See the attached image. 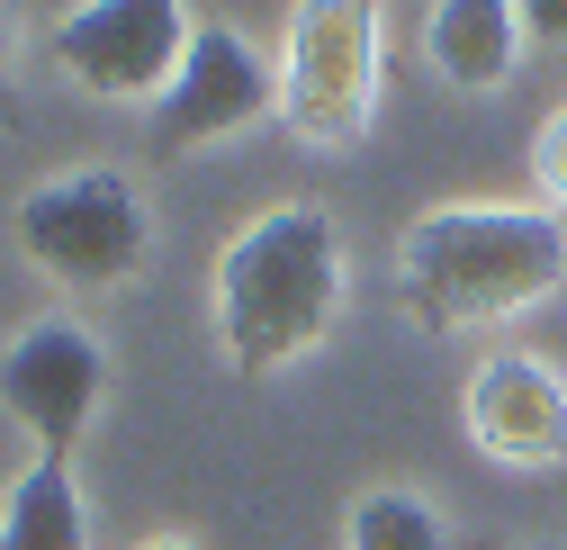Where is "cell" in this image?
<instances>
[{
    "label": "cell",
    "mask_w": 567,
    "mask_h": 550,
    "mask_svg": "<svg viewBox=\"0 0 567 550\" xmlns=\"http://www.w3.org/2000/svg\"><path fill=\"white\" fill-rule=\"evenodd\" d=\"M342 307H351V253L316 198L261 208L252 226L226 235L217 271H207V316H217V353L235 379H279L316 361Z\"/></svg>",
    "instance_id": "1"
},
{
    "label": "cell",
    "mask_w": 567,
    "mask_h": 550,
    "mask_svg": "<svg viewBox=\"0 0 567 550\" xmlns=\"http://www.w3.org/2000/svg\"><path fill=\"white\" fill-rule=\"evenodd\" d=\"M567 281V226L523 198H442L396 235V307L423 334L514 325Z\"/></svg>",
    "instance_id": "2"
},
{
    "label": "cell",
    "mask_w": 567,
    "mask_h": 550,
    "mask_svg": "<svg viewBox=\"0 0 567 550\" xmlns=\"http://www.w3.org/2000/svg\"><path fill=\"white\" fill-rule=\"evenodd\" d=\"M10 244L54 289H126V281H145V262H154V198L117 163L45 172L37 190H19Z\"/></svg>",
    "instance_id": "3"
},
{
    "label": "cell",
    "mask_w": 567,
    "mask_h": 550,
    "mask_svg": "<svg viewBox=\"0 0 567 550\" xmlns=\"http://www.w3.org/2000/svg\"><path fill=\"white\" fill-rule=\"evenodd\" d=\"M388 19L370 0H298L279 28V126L307 154H351L379 126Z\"/></svg>",
    "instance_id": "4"
},
{
    "label": "cell",
    "mask_w": 567,
    "mask_h": 550,
    "mask_svg": "<svg viewBox=\"0 0 567 550\" xmlns=\"http://www.w3.org/2000/svg\"><path fill=\"white\" fill-rule=\"evenodd\" d=\"M189 28L198 19L181 0H82V10L54 19V73L91 100L154 109L189 54Z\"/></svg>",
    "instance_id": "5"
},
{
    "label": "cell",
    "mask_w": 567,
    "mask_h": 550,
    "mask_svg": "<svg viewBox=\"0 0 567 550\" xmlns=\"http://www.w3.org/2000/svg\"><path fill=\"white\" fill-rule=\"evenodd\" d=\"M100 397H109V353L82 316L45 307L10 334V353H0V406L19 416L37 460H73L91 416H100Z\"/></svg>",
    "instance_id": "6"
},
{
    "label": "cell",
    "mask_w": 567,
    "mask_h": 550,
    "mask_svg": "<svg viewBox=\"0 0 567 550\" xmlns=\"http://www.w3.org/2000/svg\"><path fill=\"white\" fill-rule=\"evenodd\" d=\"M279 118V63H261V45L226 19H198L189 28V54L172 91L154 100V135L163 154H198V145H226V135Z\"/></svg>",
    "instance_id": "7"
},
{
    "label": "cell",
    "mask_w": 567,
    "mask_h": 550,
    "mask_svg": "<svg viewBox=\"0 0 567 550\" xmlns=\"http://www.w3.org/2000/svg\"><path fill=\"white\" fill-rule=\"evenodd\" d=\"M460 425L495 469H523V478L558 469L567 460V370L505 343L460 379Z\"/></svg>",
    "instance_id": "8"
},
{
    "label": "cell",
    "mask_w": 567,
    "mask_h": 550,
    "mask_svg": "<svg viewBox=\"0 0 567 550\" xmlns=\"http://www.w3.org/2000/svg\"><path fill=\"white\" fill-rule=\"evenodd\" d=\"M423 54H433V73L468 100L505 91L532 54V28H523V0H433L423 10Z\"/></svg>",
    "instance_id": "9"
},
{
    "label": "cell",
    "mask_w": 567,
    "mask_h": 550,
    "mask_svg": "<svg viewBox=\"0 0 567 550\" xmlns=\"http://www.w3.org/2000/svg\"><path fill=\"white\" fill-rule=\"evenodd\" d=\"M0 550H91V506L73 460H28V478L0 506Z\"/></svg>",
    "instance_id": "10"
},
{
    "label": "cell",
    "mask_w": 567,
    "mask_h": 550,
    "mask_svg": "<svg viewBox=\"0 0 567 550\" xmlns=\"http://www.w3.org/2000/svg\"><path fill=\"white\" fill-rule=\"evenodd\" d=\"M342 550H451V523L414 488H370L342 515Z\"/></svg>",
    "instance_id": "11"
},
{
    "label": "cell",
    "mask_w": 567,
    "mask_h": 550,
    "mask_svg": "<svg viewBox=\"0 0 567 550\" xmlns=\"http://www.w3.org/2000/svg\"><path fill=\"white\" fill-rule=\"evenodd\" d=\"M532 190H540V208L567 226V100L540 118V135H532Z\"/></svg>",
    "instance_id": "12"
},
{
    "label": "cell",
    "mask_w": 567,
    "mask_h": 550,
    "mask_svg": "<svg viewBox=\"0 0 567 550\" xmlns=\"http://www.w3.org/2000/svg\"><path fill=\"white\" fill-rule=\"evenodd\" d=\"M10 37H19V19L0 10V126H19V91H10V54H19V45H10Z\"/></svg>",
    "instance_id": "13"
},
{
    "label": "cell",
    "mask_w": 567,
    "mask_h": 550,
    "mask_svg": "<svg viewBox=\"0 0 567 550\" xmlns=\"http://www.w3.org/2000/svg\"><path fill=\"white\" fill-rule=\"evenodd\" d=\"M523 28L532 37H567V0H523Z\"/></svg>",
    "instance_id": "14"
},
{
    "label": "cell",
    "mask_w": 567,
    "mask_h": 550,
    "mask_svg": "<svg viewBox=\"0 0 567 550\" xmlns=\"http://www.w3.org/2000/svg\"><path fill=\"white\" fill-rule=\"evenodd\" d=\"M135 550H198L189 532H154V541H135Z\"/></svg>",
    "instance_id": "15"
},
{
    "label": "cell",
    "mask_w": 567,
    "mask_h": 550,
    "mask_svg": "<svg viewBox=\"0 0 567 550\" xmlns=\"http://www.w3.org/2000/svg\"><path fill=\"white\" fill-rule=\"evenodd\" d=\"M532 550H558V541H532Z\"/></svg>",
    "instance_id": "16"
}]
</instances>
